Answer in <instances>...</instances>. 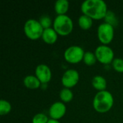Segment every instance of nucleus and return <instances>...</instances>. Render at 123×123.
I'll return each instance as SVG.
<instances>
[{"mask_svg": "<svg viewBox=\"0 0 123 123\" xmlns=\"http://www.w3.org/2000/svg\"><path fill=\"white\" fill-rule=\"evenodd\" d=\"M81 10L83 14L95 20L104 19L108 11L103 0H86L82 3Z\"/></svg>", "mask_w": 123, "mask_h": 123, "instance_id": "1", "label": "nucleus"}, {"mask_svg": "<svg viewBox=\"0 0 123 123\" xmlns=\"http://www.w3.org/2000/svg\"><path fill=\"white\" fill-rule=\"evenodd\" d=\"M114 104L112 94L108 91H102L97 93L93 99L94 109L99 113L109 112Z\"/></svg>", "mask_w": 123, "mask_h": 123, "instance_id": "2", "label": "nucleus"}, {"mask_svg": "<svg viewBox=\"0 0 123 123\" xmlns=\"http://www.w3.org/2000/svg\"><path fill=\"white\" fill-rule=\"evenodd\" d=\"M53 25L55 31L61 36L68 35L74 28L72 19L66 14L58 15L55 18Z\"/></svg>", "mask_w": 123, "mask_h": 123, "instance_id": "3", "label": "nucleus"}, {"mask_svg": "<svg viewBox=\"0 0 123 123\" xmlns=\"http://www.w3.org/2000/svg\"><path fill=\"white\" fill-rule=\"evenodd\" d=\"M44 29L40 22L33 19H28L24 25L25 35L30 40H35L42 37Z\"/></svg>", "mask_w": 123, "mask_h": 123, "instance_id": "4", "label": "nucleus"}, {"mask_svg": "<svg viewBox=\"0 0 123 123\" xmlns=\"http://www.w3.org/2000/svg\"><path fill=\"white\" fill-rule=\"evenodd\" d=\"M84 53L85 52L80 46L72 45L65 50L63 55L66 62L71 64H76L83 61Z\"/></svg>", "mask_w": 123, "mask_h": 123, "instance_id": "5", "label": "nucleus"}, {"mask_svg": "<svg viewBox=\"0 0 123 123\" xmlns=\"http://www.w3.org/2000/svg\"><path fill=\"white\" fill-rule=\"evenodd\" d=\"M114 34H115L114 27L109 24L102 23L99 25V26L98 27L97 29L98 39L103 45H107L110 44L114 38Z\"/></svg>", "mask_w": 123, "mask_h": 123, "instance_id": "6", "label": "nucleus"}, {"mask_svg": "<svg viewBox=\"0 0 123 123\" xmlns=\"http://www.w3.org/2000/svg\"><path fill=\"white\" fill-rule=\"evenodd\" d=\"M97 59L102 64H109L114 61V52L111 48L107 45H102L98 46L94 53Z\"/></svg>", "mask_w": 123, "mask_h": 123, "instance_id": "7", "label": "nucleus"}, {"mask_svg": "<svg viewBox=\"0 0 123 123\" xmlns=\"http://www.w3.org/2000/svg\"><path fill=\"white\" fill-rule=\"evenodd\" d=\"M79 80V74L75 69H68L63 74L61 83L65 88L71 89L75 86Z\"/></svg>", "mask_w": 123, "mask_h": 123, "instance_id": "8", "label": "nucleus"}, {"mask_svg": "<svg viewBox=\"0 0 123 123\" xmlns=\"http://www.w3.org/2000/svg\"><path fill=\"white\" fill-rule=\"evenodd\" d=\"M35 76L39 79L41 84H47L52 78L51 70L48 66L40 64L35 69Z\"/></svg>", "mask_w": 123, "mask_h": 123, "instance_id": "9", "label": "nucleus"}, {"mask_svg": "<svg viewBox=\"0 0 123 123\" xmlns=\"http://www.w3.org/2000/svg\"><path fill=\"white\" fill-rule=\"evenodd\" d=\"M66 112V107L61 102L53 103L49 109V115L51 119L58 120L61 119Z\"/></svg>", "mask_w": 123, "mask_h": 123, "instance_id": "10", "label": "nucleus"}, {"mask_svg": "<svg viewBox=\"0 0 123 123\" xmlns=\"http://www.w3.org/2000/svg\"><path fill=\"white\" fill-rule=\"evenodd\" d=\"M42 39L47 44H54L58 40V33L55 31L53 28L50 27L48 29H45L43 31Z\"/></svg>", "mask_w": 123, "mask_h": 123, "instance_id": "11", "label": "nucleus"}, {"mask_svg": "<svg viewBox=\"0 0 123 123\" xmlns=\"http://www.w3.org/2000/svg\"><path fill=\"white\" fill-rule=\"evenodd\" d=\"M23 83L24 85L27 88V89H38L40 86V81H39V79L32 75H29L27 76L24 80H23Z\"/></svg>", "mask_w": 123, "mask_h": 123, "instance_id": "12", "label": "nucleus"}, {"mask_svg": "<svg viewBox=\"0 0 123 123\" xmlns=\"http://www.w3.org/2000/svg\"><path fill=\"white\" fill-rule=\"evenodd\" d=\"M54 9L58 15H64L69 9V2L67 0H58L55 3Z\"/></svg>", "mask_w": 123, "mask_h": 123, "instance_id": "13", "label": "nucleus"}, {"mask_svg": "<svg viewBox=\"0 0 123 123\" xmlns=\"http://www.w3.org/2000/svg\"><path fill=\"white\" fill-rule=\"evenodd\" d=\"M93 87L99 92L105 91L107 88V81L102 76H95L92 81Z\"/></svg>", "mask_w": 123, "mask_h": 123, "instance_id": "14", "label": "nucleus"}, {"mask_svg": "<svg viewBox=\"0 0 123 123\" xmlns=\"http://www.w3.org/2000/svg\"><path fill=\"white\" fill-rule=\"evenodd\" d=\"M78 23H79V25L81 27V29H82L84 30H88L92 27L93 19H91L89 17L83 14L79 17Z\"/></svg>", "mask_w": 123, "mask_h": 123, "instance_id": "15", "label": "nucleus"}, {"mask_svg": "<svg viewBox=\"0 0 123 123\" xmlns=\"http://www.w3.org/2000/svg\"><path fill=\"white\" fill-rule=\"evenodd\" d=\"M74 94L70 89L64 88L60 92V98L63 102H69L73 99Z\"/></svg>", "mask_w": 123, "mask_h": 123, "instance_id": "16", "label": "nucleus"}, {"mask_svg": "<svg viewBox=\"0 0 123 123\" xmlns=\"http://www.w3.org/2000/svg\"><path fill=\"white\" fill-rule=\"evenodd\" d=\"M105 23L109 24L112 26H117L118 25V19L115 14L112 11H107L106 16L105 17Z\"/></svg>", "mask_w": 123, "mask_h": 123, "instance_id": "17", "label": "nucleus"}, {"mask_svg": "<svg viewBox=\"0 0 123 123\" xmlns=\"http://www.w3.org/2000/svg\"><path fill=\"white\" fill-rule=\"evenodd\" d=\"M97 57L95 55L94 53L90 52V51H88V52H86L84 53V62L86 65L87 66H93L97 62Z\"/></svg>", "mask_w": 123, "mask_h": 123, "instance_id": "18", "label": "nucleus"}, {"mask_svg": "<svg viewBox=\"0 0 123 123\" xmlns=\"http://www.w3.org/2000/svg\"><path fill=\"white\" fill-rule=\"evenodd\" d=\"M12 110V105L11 104L4 99L0 101V115H6L9 114Z\"/></svg>", "mask_w": 123, "mask_h": 123, "instance_id": "19", "label": "nucleus"}, {"mask_svg": "<svg viewBox=\"0 0 123 123\" xmlns=\"http://www.w3.org/2000/svg\"><path fill=\"white\" fill-rule=\"evenodd\" d=\"M39 22H40V25H42V27H43L44 30L50 28V26L52 25V23H53V22H52V19H50V17L49 16H47V15L42 16L40 18Z\"/></svg>", "mask_w": 123, "mask_h": 123, "instance_id": "20", "label": "nucleus"}, {"mask_svg": "<svg viewBox=\"0 0 123 123\" xmlns=\"http://www.w3.org/2000/svg\"><path fill=\"white\" fill-rule=\"evenodd\" d=\"M48 121L49 119L45 114L38 113L33 117L32 120V123H48Z\"/></svg>", "mask_w": 123, "mask_h": 123, "instance_id": "21", "label": "nucleus"}, {"mask_svg": "<svg viewBox=\"0 0 123 123\" xmlns=\"http://www.w3.org/2000/svg\"><path fill=\"white\" fill-rule=\"evenodd\" d=\"M113 68L119 72L123 73V59L122 58H115L112 63Z\"/></svg>", "mask_w": 123, "mask_h": 123, "instance_id": "22", "label": "nucleus"}, {"mask_svg": "<svg viewBox=\"0 0 123 123\" xmlns=\"http://www.w3.org/2000/svg\"><path fill=\"white\" fill-rule=\"evenodd\" d=\"M48 123H61L58 120H53V119H50L49 120Z\"/></svg>", "mask_w": 123, "mask_h": 123, "instance_id": "23", "label": "nucleus"}]
</instances>
